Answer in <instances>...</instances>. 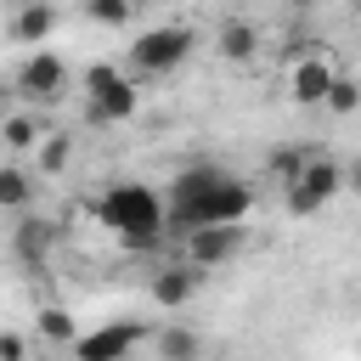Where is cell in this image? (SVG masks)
<instances>
[{"instance_id":"6da1fadb","label":"cell","mask_w":361,"mask_h":361,"mask_svg":"<svg viewBox=\"0 0 361 361\" xmlns=\"http://www.w3.org/2000/svg\"><path fill=\"white\" fill-rule=\"evenodd\" d=\"M164 214H169L175 231H192V226H209V220H248L254 214V192L237 175L214 169V164H192V169L175 175Z\"/></svg>"},{"instance_id":"7a4b0ae2","label":"cell","mask_w":361,"mask_h":361,"mask_svg":"<svg viewBox=\"0 0 361 361\" xmlns=\"http://www.w3.org/2000/svg\"><path fill=\"white\" fill-rule=\"evenodd\" d=\"M96 220H102L118 243H130V248H152V243L169 231L164 197H158L152 186H135V180L107 186V192H102V203H96Z\"/></svg>"},{"instance_id":"3957f363","label":"cell","mask_w":361,"mask_h":361,"mask_svg":"<svg viewBox=\"0 0 361 361\" xmlns=\"http://www.w3.org/2000/svg\"><path fill=\"white\" fill-rule=\"evenodd\" d=\"M237 248H243V220H209V226L180 231V259L197 265V271H214V265L237 259Z\"/></svg>"},{"instance_id":"277c9868","label":"cell","mask_w":361,"mask_h":361,"mask_svg":"<svg viewBox=\"0 0 361 361\" xmlns=\"http://www.w3.org/2000/svg\"><path fill=\"white\" fill-rule=\"evenodd\" d=\"M186 56H192V28H180V23L147 28V34H135V45H130V62H135L141 73H169V68H180Z\"/></svg>"},{"instance_id":"5b68a950","label":"cell","mask_w":361,"mask_h":361,"mask_svg":"<svg viewBox=\"0 0 361 361\" xmlns=\"http://www.w3.org/2000/svg\"><path fill=\"white\" fill-rule=\"evenodd\" d=\"M338 186H344V169H338L333 158H316V152H310L305 169L288 180V209H293V214H316Z\"/></svg>"},{"instance_id":"8992f818","label":"cell","mask_w":361,"mask_h":361,"mask_svg":"<svg viewBox=\"0 0 361 361\" xmlns=\"http://www.w3.org/2000/svg\"><path fill=\"white\" fill-rule=\"evenodd\" d=\"M62 85H68V68H62V56H51V51H34V56L17 68V90H23L28 102H56Z\"/></svg>"},{"instance_id":"52a82bcc","label":"cell","mask_w":361,"mask_h":361,"mask_svg":"<svg viewBox=\"0 0 361 361\" xmlns=\"http://www.w3.org/2000/svg\"><path fill=\"white\" fill-rule=\"evenodd\" d=\"M197 276H203V271L186 265V259H180V265H158L152 282H147V288H152V305H164V310H186L192 293H197Z\"/></svg>"},{"instance_id":"ba28073f","label":"cell","mask_w":361,"mask_h":361,"mask_svg":"<svg viewBox=\"0 0 361 361\" xmlns=\"http://www.w3.org/2000/svg\"><path fill=\"white\" fill-rule=\"evenodd\" d=\"M135 107H141V90H135V79L118 73L107 90L90 96V124H124V118H135Z\"/></svg>"},{"instance_id":"9c48e42d","label":"cell","mask_w":361,"mask_h":361,"mask_svg":"<svg viewBox=\"0 0 361 361\" xmlns=\"http://www.w3.org/2000/svg\"><path fill=\"white\" fill-rule=\"evenodd\" d=\"M73 350H79L85 361H118V355H130V350H135V327H130V322H118V327L85 333V338H73Z\"/></svg>"},{"instance_id":"30bf717a","label":"cell","mask_w":361,"mask_h":361,"mask_svg":"<svg viewBox=\"0 0 361 361\" xmlns=\"http://www.w3.org/2000/svg\"><path fill=\"white\" fill-rule=\"evenodd\" d=\"M327 85H333V68H327L322 56H299V68H293V79H288L293 102H299V107H322Z\"/></svg>"},{"instance_id":"8fae6325","label":"cell","mask_w":361,"mask_h":361,"mask_svg":"<svg viewBox=\"0 0 361 361\" xmlns=\"http://www.w3.org/2000/svg\"><path fill=\"white\" fill-rule=\"evenodd\" d=\"M11 248H17V259H23V265H34V271H39V265L51 259V248H56V231H51L45 220H34V214H28V220H17Z\"/></svg>"},{"instance_id":"7c38bea8","label":"cell","mask_w":361,"mask_h":361,"mask_svg":"<svg viewBox=\"0 0 361 361\" xmlns=\"http://www.w3.org/2000/svg\"><path fill=\"white\" fill-rule=\"evenodd\" d=\"M51 28H56V6H51V0H23V11L11 17V39H17V45L51 39Z\"/></svg>"},{"instance_id":"4fadbf2b","label":"cell","mask_w":361,"mask_h":361,"mask_svg":"<svg viewBox=\"0 0 361 361\" xmlns=\"http://www.w3.org/2000/svg\"><path fill=\"white\" fill-rule=\"evenodd\" d=\"M254 51H259V28H254V23H243V17H226V23H220V56L248 62Z\"/></svg>"},{"instance_id":"5bb4252c","label":"cell","mask_w":361,"mask_h":361,"mask_svg":"<svg viewBox=\"0 0 361 361\" xmlns=\"http://www.w3.org/2000/svg\"><path fill=\"white\" fill-rule=\"evenodd\" d=\"M28 197H34V180L17 164H6L0 169V209H28Z\"/></svg>"},{"instance_id":"9a60e30c","label":"cell","mask_w":361,"mask_h":361,"mask_svg":"<svg viewBox=\"0 0 361 361\" xmlns=\"http://www.w3.org/2000/svg\"><path fill=\"white\" fill-rule=\"evenodd\" d=\"M322 107H333V113H355V107H361V85H355V79H344V73H333V85H327Z\"/></svg>"},{"instance_id":"2e32d148","label":"cell","mask_w":361,"mask_h":361,"mask_svg":"<svg viewBox=\"0 0 361 361\" xmlns=\"http://www.w3.org/2000/svg\"><path fill=\"white\" fill-rule=\"evenodd\" d=\"M0 135H6V147H11V152H23V147H34V141H39V124L17 113V118H0Z\"/></svg>"},{"instance_id":"e0dca14e","label":"cell","mask_w":361,"mask_h":361,"mask_svg":"<svg viewBox=\"0 0 361 361\" xmlns=\"http://www.w3.org/2000/svg\"><path fill=\"white\" fill-rule=\"evenodd\" d=\"M197 350H203V344H197V333H186V327H164V333H158V355H169V361H175V355H197Z\"/></svg>"},{"instance_id":"ac0fdd59","label":"cell","mask_w":361,"mask_h":361,"mask_svg":"<svg viewBox=\"0 0 361 361\" xmlns=\"http://www.w3.org/2000/svg\"><path fill=\"white\" fill-rule=\"evenodd\" d=\"M85 11H90V23H102V28H124V23H130V0H85Z\"/></svg>"},{"instance_id":"d6986e66","label":"cell","mask_w":361,"mask_h":361,"mask_svg":"<svg viewBox=\"0 0 361 361\" xmlns=\"http://www.w3.org/2000/svg\"><path fill=\"white\" fill-rule=\"evenodd\" d=\"M39 333L56 338V344H73V322H68V310H62V305H45V310H39Z\"/></svg>"},{"instance_id":"ffe728a7","label":"cell","mask_w":361,"mask_h":361,"mask_svg":"<svg viewBox=\"0 0 361 361\" xmlns=\"http://www.w3.org/2000/svg\"><path fill=\"white\" fill-rule=\"evenodd\" d=\"M68 152H73V141H68V135H45V147H39V169H45V175L68 169Z\"/></svg>"},{"instance_id":"44dd1931","label":"cell","mask_w":361,"mask_h":361,"mask_svg":"<svg viewBox=\"0 0 361 361\" xmlns=\"http://www.w3.org/2000/svg\"><path fill=\"white\" fill-rule=\"evenodd\" d=\"M305 158H310V152H299V147H282V152H271V175H276V180L288 186V180H293V175L305 169Z\"/></svg>"},{"instance_id":"7402d4cb","label":"cell","mask_w":361,"mask_h":361,"mask_svg":"<svg viewBox=\"0 0 361 361\" xmlns=\"http://www.w3.org/2000/svg\"><path fill=\"white\" fill-rule=\"evenodd\" d=\"M113 79H118V68H107V62H96V68H90V73H85V90H90V96H96V90H107V85H113Z\"/></svg>"},{"instance_id":"603a6c76","label":"cell","mask_w":361,"mask_h":361,"mask_svg":"<svg viewBox=\"0 0 361 361\" xmlns=\"http://www.w3.org/2000/svg\"><path fill=\"white\" fill-rule=\"evenodd\" d=\"M23 355H28V344L17 333H0V361H23Z\"/></svg>"},{"instance_id":"cb8c5ba5","label":"cell","mask_w":361,"mask_h":361,"mask_svg":"<svg viewBox=\"0 0 361 361\" xmlns=\"http://www.w3.org/2000/svg\"><path fill=\"white\" fill-rule=\"evenodd\" d=\"M344 180H350V186H355V192H361V158H355V169H350V175H344Z\"/></svg>"},{"instance_id":"d4e9b609","label":"cell","mask_w":361,"mask_h":361,"mask_svg":"<svg viewBox=\"0 0 361 361\" xmlns=\"http://www.w3.org/2000/svg\"><path fill=\"white\" fill-rule=\"evenodd\" d=\"M288 6H293V11H310V6H316V0H288Z\"/></svg>"}]
</instances>
